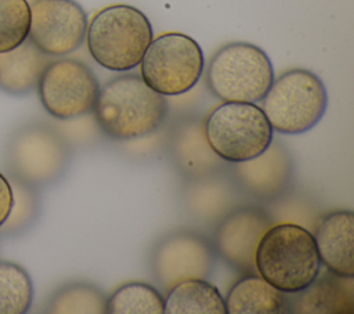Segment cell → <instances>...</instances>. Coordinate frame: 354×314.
<instances>
[{
    "mask_svg": "<svg viewBox=\"0 0 354 314\" xmlns=\"http://www.w3.org/2000/svg\"><path fill=\"white\" fill-rule=\"evenodd\" d=\"M93 113L108 138L131 141L155 133L167 119L169 104L140 75L124 73L100 87Z\"/></svg>",
    "mask_w": 354,
    "mask_h": 314,
    "instance_id": "obj_1",
    "label": "cell"
},
{
    "mask_svg": "<svg viewBox=\"0 0 354 314\" xmlns=\"http://www.w3.org/2000/svg\"><path fill=\"white\" fill-rule=\"evenodd\" d=\"M71 158V144L57 127L43 120H29L7 136L3 173L41 190L55 185L66 174Z\"/></svg>",
    "mask_w": 354,
    "mask_h": 314,
    "instance_id": "obj_2",
    "label": "cell"
},
{
    "mask_svg": "<svg viewBox=\"0 0 354 314\" xmlns=\"http://www.w3.org/2000/svg\"><path fill=\"white\" fill-rule=\"evenodd\" d=\"M254 267L261 278L283 293L306 289L321 271L314 235L295 223L272 224L257 245Z\"/></svg>",
    "mask_w": 354,
    "mask_h": 314,
    "instance_id": "obj_3",
    "label": "cell"
},
{
    "mask_svg": "<svg viewBox=\"0 0 354 314\" xmlns=\"http://www.w3.org/2000/svg\"><path fill=\"white\" fill-rule=\"evenodd\" d=\"M152 39L153 30L147 15L129 4L100 10L86 30L91 58L112 72H129L138 66Z\"/></svg>",
    "mask_w": 354,
    "mask_h": 314,
    "instance_id": "obj_4",
    "label": "cell"
},
{
    "mask_svg": "<svg viewBox=\"0 0 354 314\" xmlns=\"http://www.w3.org/2000/svg\"><path fill=\"white\" fill-rule=\"evenodd\" d=\"M274 77L267 53L248 41L224 44L205 69L209 91L223 102H260Z\"/></svg>",
    "mask_w": 354,
    "mask_h": 314,
    "instance_id": "obj_5",
    "label": "cell"
},
{
    "mask_svg": "<svg viewBox=\"0 0 354 314\" xmlns=\"http://www.w3.org/2000/svg\"><path fill=\"white\" fill-rule=\"evenodd\" d=\"M281 134H303L314 129L328 108L324 82L311 71L293 68L274 77L260 107Z\"/></svg>",
    "mask_w": 354,
    "mask_h": 314,
    "instance_id": "obj_6",
    "label": "cell"
},
{
    "mask_svg": "<svg viewBox=\"0 0 354 314\" xmlns=\"http://www.w3.org/2000/svg\"><path fill=\"white\" fill-rule=\"evenodd\" d=\"M203 127L210 148L225 163L260 155L274 138V130L256 102H223L206 116Z\"/></svg>",
    "mask_w": 354,
    "mask_h": 314,
    "instance_id": "obj_7",
    "label": "cell"
},
{
    "mask_svg": "<svg viewBox=\"0 0 354 314\" xmlns=\"http://www.w3.org/2000/svg\"><path fill=\"white\" fill-rule=\"evenodd\" d=\"M205 69L201 46L180 32L162 33L152 39L140 62V76L165 97L184 94L194 89Z\"/></svg>",
    "mask_w": 354,
    "mask_h": 314,
    "instance_id": "obj_8",
    "label": "cell"
},
{
    "mask_svg": "<svg viewBox=\"0 0 354 314\" xmlns=\"http://www.w3.org/2000/svg\"><path fill=\"white\" fill-rule=\"evenodd\" d=\"M100 87L87 64L58 57L47 64L36 90L44 111L54 119L66 122L93 112Z\"/></svg>",
    "mask_w": 354,
    "mask_h": 314,
    "instance_id": "obj_9",
    "label": "cell"
},
{
    "mask_svg": "<svg viewBox=\"0 0 354 314\" xmlns=\"http://www.w3.org/2000/svg\"><path fill=\"white\" fill-rule=\"evenodd\" d=\"M149 268L155 282L167 292L181 281L210 277L214 268V249L212 242L196 231L174 230L152 248Z\"/></svg>",
    "mask_w": 354,
    "mask_h": 314,
    "instance_id": "obj_10",
    "label": "cell"
},
{
    "mask_svg": "<svg viewBox=\"0 0 354 314\" xmlns=\"http://www.w3.org/2000/svg\"><path fill=\"white\" fill-rule=\"evenodd\" d=\"M87 14L75 0H33L28 39L48 57H65L86 40Z\"/></svg>",
    "mask_w": 354,
    "mask_h": 314,
    "instance_id": "obj_11",
    "label": "cell"
},
{
    "mask_svg": "<svg viewBox=\"0 0 354 314\" xmlns=\"http://www.w3.org/2000/svg\"><path fill=\"white\" fill-rule=\"evenodd\" d=\"M272 224V216L261 206H238L218 221L212 242L214 253L241 274L256 273L257 245Z\"/></svg>",
    "mask_w": 354,
    "mask_h": 314,
    "instance_id": "obj_12",
    "label": "cell"
},
{
    "mask_svg": "<svg viewBox=\"0 0 354 314\" xmlns=\"http://www.w3.org/2000/svg\"><path fill=\"white\" fill-rule=\"evenodd\" d=\"M293 159L279 141H271L260 155L231 163L230 174L236 187L260 202H272L283 196L293 181Z\"/></svg>",
    "mask_w": 354,
    "mask_h": 314,
    "instance_id": "obj_13",
    "label": "cell"
},
{
    "mask_svg": "<svg viewBox=\"0 0 354 314\" xmlns=\"http://www.w3.org/2000/svg\"><path fill=\"white\" fill-rule=\"evenodd\" d=\"M167 154L177 173L188 183L213 180L225 169V162L206 140L201 118L187 116L174 123L167 138Z\"/></svg>",
    "mask_w": 354,
    "mask_h": 314,
    "instance_id": "obj_14",
    "label": "cell"
},
{
    "mask_svg": "<svg viewBox=\"0 0 354 314\" xmlns=\"http://www.w3.org/2000/svg\"><path fill=\"white\" fill-rule=\"evenodd\" d=\"M321 264L346 278L354 277V213L339 209L325 214L314 234Z\"/></svg>",
    "mask_w": 354,
    "mask_h": 314,
    "instance_id": "obj_15",
    "label": "cell"
},
{
    "mask_svg": "<svg viewBox=\"0 0 354 314\" xmlns=\"http://www.w3.org/2000/svg\"><path fill=\"white\" fill-rule=\"evenodd\" d=\"M289 297L290 313H353L354 290L353 278L339 277L326 271L318 275L306 289Z\"/></svg>",
    "mask_w": 354,
    "mask_h": 314,
    "instance_id": "obj_16",
    "label": "cell"
},
{
    "mask_svg": "<svg viewBox=\"0 0 354 314\" xmlns=\"http://www.w3.org/2000/svg\"><path fill=\"white\" fill-rule=\"evenodd\" d=\"M51 59L53 57L40 51L29 39L10 51L0 53V90L14 97L30 94Z\"/></svg>",
    "mask_w": 354,
    "mask_h": 314,
    "instance_id": "obj_17",
    "label": "cell"
},
{
    "mask_svg": "<svg viewBox=\"0 0 354 314\" xmlns=\"http://www.w3.org/2000/svg\"><path fill=\"white\" fill-rule=\"evenodd\" d=\"M286 293L270 285L257 273L243 274L224 297L227 314H285L290 313Z\"/></svg>",
    "mask_w": 354,
    "mask_h": 314,
    "instance_id": "obj_18",
    "label": "cell"
},
{
    "mask_svg": "<svg viewBox=\"0 0 354 314\" xmlns=\"http://www.w3.org/2000/svg\"><path fill=\"white\" fill-rule=\"evenodd\" d=\"M163 314H227V310L216 285L192 278L173 285L166 292Z\"/></svg>",
    "mask_w": 354,
    "mask_h": 314,
    "instance_id": "obj_19",
    "label": "cell"
},
{
    "mask_svg": "<svg viewBox=\"0 0 354 314\" xmlns=\"http://www.w3.org/2000/svg\"><path fill=\"white\" fill-rule=\"evenodd\" d=\"M46 313L53 314H105L106 296L88 282H71L59 286L48 299Z\"/></svg>",
    "mask_w": 354,
    "mask_h": 314,
    "instance_id": "obj_20",
    "label": "cell"
},
{
    "mask_svg": "<svg viewBox=\"0 0 354 314\" xmlns=\"http://www.w3.org/2000/svg\"><path fill=\"white\" fill-rule=\"evenodd\" d=\"M12 190V206L0 227V238H15L28 232L39 220L41 201L39 190L7 177Z\"/></svg>",
    "mask_w": 354,
    "mask_h": 314,
    "instance_id": "obj_21",
    "label": "cell"
},
{
    "mask_svg": "<svg viewBox=\"0 0 354 314\" xmlns=\"http://www.w3.org/2000/svg\"><path fill=\"white\" fill-rule=\"evenodd\" d=\"M165 297L152 285L127 282L106 297V314H163Z\"/></svg>",
    "mask_w": 354,
    "mask_h": 314,
    "instance_id": "obj_22",
    "label": "cell"
},
{
    "mask_svg": "<svg viewBox=\"0 0 354 314\" xmlns=\"http://www.w3.org/2000/svg\"><path fill=\"white\" fill-rule=\"evenodd\" d=\"M33 302V282L18 263L0 260V314H25Z\"/></svg>",
    "mask_w": 354,
    "mask_h": 314,
    "instance_id": "obj_23",
    "label": "cell"
},
{
    "mask_svg": "<svg viewBox=\"0 0 354 314\" xmlns=\"http://www.w3.org/2000/svg\"><path fill=\"white\" fill-rule=\"evenodd\" d=\"M30 4L28 0H0V53L10 51L28 39Z\"/></svg>",
    "mask_w": 354,
    "mask_h": 314,
    "instance_id": "obj_24",
    "label": "cell"
},
{
    "mask_svg": "<svg viewBox=\"0 0 354 314\" xmlns=\"http://www.w3.org/2000/svg\"><path fill=\"white\" fill-rule=\"evenodd\" d=\"M12 206V190L7 176L0 170V227L6 221Z\"/></svg>",
    "mask_w": 354,
    "mask_h": 314,
    "instance_id": "obj_25",
    "label": "cell"
}]
</instances>
